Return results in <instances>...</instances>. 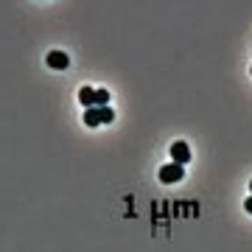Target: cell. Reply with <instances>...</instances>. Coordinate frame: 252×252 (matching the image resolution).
Listing matches in <instances>:
<instances>
[{
	"label": "cell",
	"mask_w": 252,
	"mask_h": 252,
	"mask_svg": "<svg viewBox=\"0 0 252 252\" xmlns=\"http://www.w3.org/2000/svg\"><path fill=\"white\" fill-rule=\"evenodd\" d=\"M115 121V112L109 107H90V109H84V124L90 126V129H95V126L101 124H112Z\"/></svg>",
	"instance_id": "obj_1"
},
{
	"label": "cell",
	"mask_w": 252,
	"mask_h": 252,
	"mask_svg": "<svg viewBox=\"0 0 252 252\" xmlns=\"http://www.w3.org/2000/svg\"><path fill=\"white\" fill-rule=\"evenodd\" d=\"M160 182L162 185H174V182H182V177H185V165H177V162H165L160 168Z\"/></svg>",
	"instance_id": "obj_2"
},
{
	"label": "cell",
	"mask_w": 252,
	"mask_h": 252,
	"mask_svg": "<svg viewBox=\"0 0 252 252\" xmlns=\"http://www.w3.org/2000/svg\"><path fill=\"white\" fill-rule=\"evenodd\" d=\"M171 162H177V165H185V162H190V149L185 140H177V143H171Z\"/></svg>",
	"instance_id": "obj_3"
},
{
	"label": "cell",
	"mask_w": 252,
	"mask_h": 252,
	"mask_svg": "<svg viewBox=\"0 0 252 252\" xmlns=\"http://www.w3.org/2000/svg\"><path fill=\"white\" fill-rule=\"evenodd\" d=\"M45 62H48V67H54V70H64V67L70 64V59H67V54H64V51H51Z\"/></svg>",
	"instance_id": "obj_4"
},
{
	"label": "cell",
	"mask_w": 252,
	"mask_h": 252,
	"mask_svg": "<svg viewBox=\"0 0 252 252\" xmlns=\"http://www.w3.org/2000/svg\"><path fill=\"white\" fill-rule=\"evenodd\" d=\"M79 101H81V107H84V109L95 107V90H93V87H81V90H79Z\"/></svg>",
	"instance_id": "obj_5"
},
{
	"label": "cell",
	"mask_w": 252,
	"mask_h": 252,
	"mask_svg": "<svg viewBox=\"0 0 252 252\" xmlns=\"http://www.w3.org/2000/svg\"><path fill=\"white\" fill-rule=\"evenodd\" d=\"M109 104V93L101 87V90H95V107H107Z\"/></svg>",
	"instance_id": "obj_6"
},
{
	"label": "cell",
	"mask_w": 252,
	"mask_h": 252,
	"mask_svg": "<svg viewBox=\"0 0 252 252\" xmlns=\"http://www.w3.org/2000/svg\"><path fill=\"white\" fill-rule=\"evenodd\" d=\"M244 207H247V213H252V196L247 199V202H244Z\"/></svg>",
	"instance_id": "obj_7"
},
{
	"label": "cell",
	"mask_w": 252,
	"mask_h": 252,
	"mask_svg": "<svg viewBox=\"0 0 252 252\" xmlns=\"http://www.w3.org/2000/svg\"><path fill=\"white\" fill-rule=\"evenodd\" d=\"M250 188H252V182H250Z\"/></svg>",
	"instance_id": "obj_8"
},
{
	"label": "cell",
	"mask_w": 252,
	"mask_h": 252,
	"mask_svg": "<svg viewBox=\"0 0 252 252\" xmlns=\"http://www.w3.org/2000/svg\"><path fill=\"white\" fill-rule=\"evenodd\" d=\"M250 73H252V67H250Z\"/></svg>",
	"instance_id": "obj_9"
}]
</instances>
